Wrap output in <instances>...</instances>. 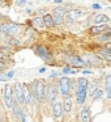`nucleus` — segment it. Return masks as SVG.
I'll return each mask as SVG.
<instances>
[{
    "label": "nucleus",
    "mask_w": 111,
    "mask_h": 122,
    "mask_svg": "<svg viewBox=\"0 0 111 122\" xmlns=\"http://www.w3.org/2000/svg\"><path fill=\"white\" fill-rule=\"evenodd\" d=\"M3 112H1V104H0V122H1V119H3Z\"/></svg>",
    "instance_id": "obj_40"
},
{
    "label": "nucleus",
    "mask_w": 111,
    "mask_h": 122,
    "mask_svg": "<svg viewBox=\"0 0 111 122\" xmlns=\"http://www.w3.org/2000/svg\"><path fill=\"white\" fill-rule=\"evenodd\" d=\"M107 30V24H103V25H92V26L88 28V34L90 37H95V36H99L102 33H105Z\"/></svg>",
    "instance_id": "obj_17"
},
{
    "label": "nucleus",
    "mask_w": 111,
    "mask_h": 122,
    "mask_svg": "<svg viewBox=\"0 0 111 122\" xmlns=\"http://www.w3.org/2000/svg\"><path fill=\"white\" fill-rule=\"evenodd\" d=\"M1 26H3L4 37H17L22 29L21 24H17V22H13V21H8V22L4 21L1 24Z\"/></svg>",
    "instance_id": "obj_8"
},
{
    "label": "nucleus",
    "mask_w": 111,
    "mask_h": 122,
    "mask_svg": "<svg viewBox=\"0 0 111 122\" xmlns=\"http://www.w3.org/2000/svg\"><path fill=\"white\" fill-rule=\"evenodd\" d=\"M46 3H52V0H45Z\"/></svg>",
    "instance_id": "obj_42"
},
{
    "label": "nucleus",
    "mask_w": 111,
    "mask_h": 122,
    "mask_svg": "<svg viewBox=\"0 0 111 122\" xmlns=\"http://www.w3.org/2000/svg\"><path fill=\"white\" fill-rule=\"evenodd\" d=\"M51 108V116L52 119L55 122H63L65 118V112H64V106H63V100H58L55 104L50 106Z\"/></svg>",
    "instance_id": "obj_9"
},
{
    "label": "nucleus",
    "mask_w": 111,
    "mask_h": 122,
    "mask_svg": "<svg viewBox=\"0 0 111 122\" xmlns=\"http://www.w3.org/2000/svg\"><path fill=\"white\" fill-rule=\"evenodd\" d=\"M14 5L18 7V8L26 7L28 5V0H14Z\"/></svg>",
    "instance_id": "obj_32"
},
{
    "label": "nucleus",
    "mask_w": 111,
    "mask_h": 122,
    "mask_svg": "<svg viewBox=\"0 0 111 122\" xmlns=\"http://www.w3.org/2000/svg\"><path fill=\"white\" fill-rule=\"evenodd\" d=\"M24 110L25 108H22L20 104H14L13 109L11 110V114H12V119L14 122H21V118H22V114H24Z\"/></svg>",
    "instance_id": "obj_18"
},
{
    "label": "nucleus",
    "mask_w": 111,
    "mask_h": 122,
    "mask_svg": "<svg viewBox=\"0 0 111 122\" xmlns=\"http://www.w3.org/2000/svg\"><path fill=\"white\" fill-rule=\"evenodd\" d=\"M63 76V74H61V71H58V70H52V71L50 72V75L47 76V80L48 81H58L60 77Z\"/></svg>",
    "instance_id": "obj_25"
},
{
    "label": "nucleus",
    "mask_w": 111,
    "mask_h": 122,
    "mask_svg": "<svg viewBox=\"0 0 111 122\" xmlns=\"http://www.w3.org/2000/svg\"><path fill=\"white\" fill-rule=\"evenodd\" d=\"M94 51L106 62V66H110L111 67V49L110 47H106V46H99L98 45L97 47L94 49Z\"/></svg>",
    "instance_id": "obj_13"
},
{
    "label": "nucleus",
    "mask_w": 111,
    "mask_h": 122,
    "mask_svg": "<svg viewBox=\"0 0 111 122\" xmlns=\"http://www.w3.org/2000/svg\"><path fill=\"white\" fill-rule=\"evenodd\" d=\"M77 118H79V122H92L93 121L92 108H90L89 104H85V105H82L79 108Z\"/></svg>",
    "instance_id": "obj_11"
},
{
    "label": "nucleus",
    "mask_w": 111,
    "mask_h": 122,
    "mask_svg": "<svg viewBox=\"0 0 111 122\" xmlns=\"http://www.w3.org/2000/svg\"><path fill=\"white\" fill-rule=\"evenodd\" d=\"M51 13L54 15V16H59V17H63V19H65L67 16V9L64 8V5H55L52 8V11H51Z\"/></svg>",
    "instance_id": "obj_21"
},
{
    "label": "nucleus",
    "mask_w": 111,
    "mask_h": 122,
    "mask_svg": "<svg viewBox=\"0 0 111 122\" xmlns=\"http://www.w3.org/2000/svg\"><path fill=\"white\" fill-rule=\"evenodd\" d=\"M4 43L9 45L12 49H17L22 46V41L17 37H4Z\"/></svg>",
    "instance_id": "obj_20"
},
{
    "label": "nucleus",
    "mask_w": 111,
    "mask_h": 122,
    "mask_svg": "<svg viewBox=\"0 0 111 122\" xmlns=\"http://www.w3.org/2000/svg\"><path fill=\"white\" fill-rule=\"evenodd\" d=\"M7 17H5V15H3L1 12H0V22H4V20H5Z\"/></svg>",
    "instance_id": "obj_39"
},
{
    "label": "nucleus",
    "mask_w": 111,
    "mask_h": 122,
    "mask_svg": "<svg viewBox=\"0 0 111 122\" xmlns=\"http://www.w3.org/2000/svg\"><path fill=\"white\" fill-rule=\"evenodd\" d=\"M9 5L8 0H0V8H5V7Z\"/></svg>",
    "instance_id": "obj_35"
},
{
    "label": "nucleus",
    "mask_w": 111,
    "mask_h": 122,
    "mask_svg": "<svg viewBox=\"0 0 111 122\" xmlns=\"http://www.w3.org/2000/svg\"><path fill=\"white\" fill-rule=\"evenodd\" d=\"M93 41H94V42H97L99 46L105 45V43H107V42H110V41H111V32L106 30V32L102 33V34L93 37Z\"/></svg>",
    "instance_id": "obj_19"
},
{
    "label": "nucleus",
    "mask_w": 111,
    "mask_h": 122,
    "mask_svg": "<svg viewBox=\"0 0 111 122\" xmlns=\"http://www.w3.org/2000/svg\"><path fill=\"white\" fill-rule=\"evenodd\" d=\"M71 81H72V77L71 76H67V75H63V76L58 80V85H59V91H60L61 98L73 96L72 87H71Z\"/></svg>",
    "instance_id": "obj_6"
},
{
    "label": "nucleus",
    "mask_w": 111,
    "mask_h": 122,
    "mask_svg": "<svg viewBox=\"0 0 111 122\" xmlns=\"http://www.w3.org/2000/svg\"><path fill=\"white\" fill-rule=\"evenodd\" d=\"M68 15L72 17V19H74L76 21H80V20H84L86 19L88 16H89V13H88L86 9L84 8H80V7H76V8H73L72 11L68 12Z\"/></svg>",
    "instance_id": "obj_15"
},
{
    "label": "nucleus",
    "mask_w": 111,
    "mask_h": 122,
    "mask_svg": "<svg viewBox=\"0 0 111 122\" xmlns=\"http://www.w3.org/2000/svg\"><path fill=\"white\" fill-rule=\"evenodd\" d=\"M82 61L88 66V68H103L106 67V62L98 55L95 51H86V53L80 54Z\"/></svg>",
    "instance_id": "obj_3"
},
{
    "label": "nucleus",
    "mask_w": 111,
    "mask_h": 122,
    "mask_svg": "<svg viewBox=\"0 0 111 122\" xmlns=\"http://www.w3.org/2000/svg\"><path fill=\"white\" fill-rule=\"evenodd\" d=\"M110 20L111 19L108 17V15L107 13H102V12H94V13L89 17L90 26H92V25H103V24H107Z\"/></svg>",
    "instance_id": "obj_12"
},
{
    "label": "nucleus",
    "mask_w": 111,
    "mask_h": 122,
    "mask_svg": "<svg viewBox=\"0 0 111 122\" xmlns=\"http://www.w3.org/2000/svg\"><path fill=\"white\" fill-rule=\"evenodd\" d=\"M94 102H97V101H105L106 100V91H105V88H99V89L95 92V95L93 96V98H92Z\"/></svg>",
    "instance_id": "obj_23"
},
{
    "label": "nucleus",
    "mask_w": 111,
    "mask_h": 122,
    "mask_svg": "<svg viewBox=\"0 0 111 122\" xmlns=\"http://www.w3.org/2000/svg\"><path fill=\"white\" fill-rule=\"evenodd\" d=\"M76 24H77L76 20L72 19V17L69 16L68 13H67V16H65V26H67V28H72V26H74Z\"/></svg>",
    "instance_id": "obj_26"
},
{
    "label": "nucleus",
    "mask_w": 111,
    "mask_h": 122,
    "mask_svg": "<svg viewBox=\"0 0 111 122\" xmlns=\"http://www.w3.org/2000/svg\"><path fill=\"white\" fill-rule=\"evenodd\" d=\"M8 1H11V0H8Z\"/></svg>",
    "instance_id": "obj_46"
},
{
    "label": "nucleus",
    "mask_w": 111,
    "mask_h": 122,
    "mask_svg": "<svg viewBox=\"0 0 111 122\" xmlns=\"http://www.w3.org/2000/svg\"><path fill=\"white\" fill-rule=\"evenodd\" d=\"M89 84L90 80L88 79V76H80L77 77V88L74 92V102L76 106H82L85 104H88V98H89Z\"/></svg>",
    "instance_id": "obj_2"
},
{
    "label": "nucleus",
    "mask_w": 111,
    "mask_h": 122,
    "mask_svg": "<svg viewBox=\"0 0 111 122\" xmlns=\"http://www.w3.org/2000/svg\"><path fill=\"white\" fill-rule=\"evenodd\" d=\"M41 122H45V121H41Z\"/></svg>",
    "instance_id": "obj_45"
},
{
    "label": "nucleus",
    "mask_w": 111,
    "mask_h": 122,
    "mask_svg": "<svg viewBox=\"0 0 111 122\" xmlns=\"http://www.w3.org/2000/svg\"><path fill=\"white\" fill-rule=\"evenodd\" d=\"M0 49H1V43H0Z\"/></svg>",
    "instance_id": "obj_44"
},
{
    "label": "nucleus",
    "mask_w": 111,
    "mask_h": 122,
    "mask_svg": "<svg viewBox=\"0 0 111 122\" xmlns=\"http://www.w3.org/2000/svg\"><path fill=\"white\" fill-rule=\"evenodd\" d=\"M64 8L67 9V12H69V11H72L73 8H76V5H74L73 3H69V1H65V3H64Z\"/></svg>",
    "instance_id": "obj_33"
},
{
    "label": "nucleus",
    "mask_w": 111,
    "mask_h": 122,
    "mask_svg": "<svg viewBox=\"0 0 111 122\" xmlns=\"http://www.w3.org/2000/svg\"><path fill=\"white\" fill-rule=\"evenodd\" d=\"M103 88L106 91V100L111 101V84H103Z\"/></svg>",
    "instance_id": "obj_29"
},
{
    "label": "nucleus",
    "mask_w": 111,
    "mask_h": 122,
    "mask_svg": "<svg viewBox=\"0 0 111 122\" xmlns=\"http://www.w3.org/2000/svg\"><path fill=\"white\" fill-rule=\"evenodd\" d=\"M30 89L37 100L38 105H43L47 102V88H48V80L43 77L34 79L33 81L29 83Z\"/></svg>",
    "instance_id": "obj_1"
},
{
    "label": "nucleus",
    "mask_w": 111,
    "mask_h": 122,
    "mask_svg": "<svg viewBox=\"0 0 111 122\" xmlns=\"http://www.w3.org/2000/svg\"><path fill=\"white\" fill-rule=\"evenodd\" d=\"M46 72H47V67L46 66H42L38 68V75H45Z\"/></svg>",
    "instance_id": "obj_34"
},
{
    "label": "nucleus",
    "mask_w": 111,
    "mask_h": 122,
    "mask_svg": "<svg viewBox=\"0 0 111 122\" xmlns=\"http://www.w3.org/2000/svg\"><path fill=\"white\" fill-rule=\"evenodd\" d=\"M43 21H45L47 29H54V15L51 12H48L43 16Z\"/></svg>",
    "instance_id": "obj_24"
},
{
    "label": "nucleus",
    "mask_w": 111,
    "mask_h": 122,
    "mask_svg": "<svg viewBox=\"0 0 111 122\" xmlns=\"http://www.w3.org/2000/svg\"><path fill=\"white\" fill-rule=\"evenodd\" d=\"M46 13H48V9L46 8V7H42V8H38L37 11H35V15L34 16H45Z\"/></svg>",
    "instance_id": "obj_30"
},
{
    "label": "nucleus",
    "mask_w": 111,
    "mask_h": 122,
    "mask_svg": "<svg viewBox=\"0 0 111 122\" xmlns=\"http://www.w3.org/2000/svg\"><path fill=\"white\" fill-rule=\"evenodd\" d=\"M60 71H61V74H63V75L72 76V75L80 74V71H81V70H77V68H74V67H72V66H64L63 68L60 70Z\"/></svg>",
    "instance_id": "obj_22"
},
{
    "label": "nucleus",
    "mask_w": 111,
    "mask_h": 122,
    "mask_svg": "<svg viewBox=\"0 0 111 122\" xmlns=\"http://www.w3.org/2000/svg\"><path fill=\"white\" fill-rule=\"evenodd\" d=\"M60 91H59L58 81H48V88H47V105L51 106L55 104L58 100H60Z\"/></svg>",
    "instance_id": "obj_7"
},
{
    "label": "nucleus",
    "mask_w": 111,
    "mask_h": 122,
    "mask_svg": "<svg viewBox=\"0 0 111 122\" xmlns=\"http://www.w3.org/2000/svg\"><path fill=\"white\" fill-rule=\"evenodd\" d=\"M3 75L7 77L8 80H12L14 77V75H16V71L14 70H8V71H5V72H3Z\"/></svg>",
    "instance_id": "obj_31"
},
{
    "label": "nucleus",
    "mask_w": 111,
    "mask_h": 122,
    "mask_svg": "<svg viewBox=\"0 0 111 122\" xmlns=\"http://www.w3.org/2000/svg\"><path fill=\"white\" fill-rule=\"evenodd\" d=\"M1 98H3V106L5 108V110L11 112L13 109L14 104H16V100H14V95H13V87L11 84H8V83L3 88Z\"/></svg>",
    "instance_id": "obj_5"
},
{
    "label": "nucleus",
    "mask_w": 111,
    "mask_h": 122,
    "mask_svg": "<svg viewBox=\"0 0 111 122\" xmlns=\"http://www.w3.org/2000/svg\"><path fill=\"white\" fill-rule=\"evenodd\" d=\"M63 100V106H64V112H65V116H69V114L73 113L74 110V97L73 96H69V97H65V98H61Z\"/></svg>",
    "instance_id": "obj_16"
},
{
    "label": "nucleus",
    "mask_w": 111,
    "mask_h": 122,
    "mask_svg": "<svg viewBox=\"0 0 111 122\" xmlns=\"http://www.w3.org/2000/svg\"><path fill=\"white\" fill-rule=\"evenodd\" d=\"M33 51H34L35 55L42 59L47 66H55V64H54L55 63V56H54L52 51H51L46 45H43V43H39V45H38L37 43V45L33 46Z\"/></svg>",
    "instance_id": "obj_4"
},
{
    "label": "nucleus",
    "mask_w": 111,
    "mask_h": 122,
    "mask_svg": "<svg viewBox=\"0 0 111 122\" xmlns=\"http://www.w3.org/2000/svg\"><path fill=\"white\" fill-rule=\"evenodd\" d=\"M28 26H33L35 30H42V29H47L46 28V24L43 21V17L42 16H34L33 19L28 20L26 21Z\"/></svg>",
    "instance_id": "obj_14"
},
{
    "label": "nucleus",
    "mask_w": 111,
    "mask_h": 122,
    "mask_svg": "<svg viewBox=\"0 0 111 122\" xmlns=\"http://www.w3.org/2000/svg\"><path fill=\"white\" fill-rule=\"evenodd\" d=\"M12 87H13V95H14V100H16V102L20 104L22 108H25V106H26V102H25L24 85H22V83L16 81L14 84H12Z\"/></svg>",
    "instance_id": "obj_10"
},
{
    "label": "nucleus",
    "mask_w": 111,
    "mask_h": 122,
    "mask_svg": "<svg viewBox=\"0 0 111 122\" xmlns=\"http://www.w3.org/2000/svg\"><path fill=\"white\" fill-rule=\"evenodd\" d=\"M25 13H26V15H29V16H30V15H33V13H34V11H33L32 8H26V9H25Z\"/></svg>",
    "instance_id": "obj_38"
},
{
    "label": "nucleus",
    "mask_w": 111,
    "mask_h": 122,
    "mask_svg": "<svg viewBox=\"0 0 111 122\" xmlns=\"http://www.w3.org/2000/svg\"><path fill=\"white\" fill-rule=\"evenodd\" d=\"M4 122H11V121H9V119H4Z\"/></svg>",
    "instance_id": "obj_43"
},
{
    "label": "nucleus",
    "mask_w": 111,
    "mask_h": 122,
    "mask_svg": "<svg viewBox=\"0 0 111 122\" xmlns=\"http://www.w3.org/2000/svg\"><path fill=\"white\" fill-rule=\"evenodd\" d=\"M80 74L82 75V76H93V75L95 74L94 68H82L81 71H80Z\"/></svg>",
    "instance_id": "obj_28"
},
{
    "label": "nucleus",
    "mask_w": 111,
    "mask_h": 122,
    "mask_svg": "<svg viewBox=\"0 0 111 122\" xmlns=\"http://www.w3.org/2000/svg\"><path fill=\"white\" fill-rule=\"evenodd\" d=\"M64 0H52V4L54 5H64Z\"/></svg>",
    "instance_id": "obj_36"
},
{
    "label": "nucleus",
    "mask_w": 111,
    "mask_h": 122,
    "mask_svg": "<svg viewBox=\"0 0 111 122\" xmlns=\"http://www.w3.org/2000/svg\"><path fill=\"white\" fill-rule=\"evenodd\" d=\"M3 22H0V40H4V33H3V26H1Z\"/></svg>",
    "instance_id": "obj_37"
},
{
    "label": "nucleus",
    "mask_w": 111,
    "mask_h": 122,
    "mask_svg": "<svg viewBox=\"0 0 111 122\" xmlns=\"http://www.w3.org/2000/svg\"><path fill=\"white\" fill-rule=\"evenodd\" d=\"M90 8H92L93 11H95V12H101L103 8H105V5H103L102 3H98V1H94V3H92Z\"/></svg>",
    "instance_id": "obj_27"
},
{
    "label": "nucleus",
    "mask_w": 111,
    "mask_h": 122,
    "mask_svg": "<svg viewBox=\"0 0 111 122\" xmlns=\"http://www.w3.org/2000/svg\"><path fill=\"white\" fill-rule=\"evenodd\" d=\"M102 46H106V47H110L111 49V41H110V42H107V43H105V45H102Z\"/></svg>",
    "instance_id": "obj_41"
}]
</instances>
